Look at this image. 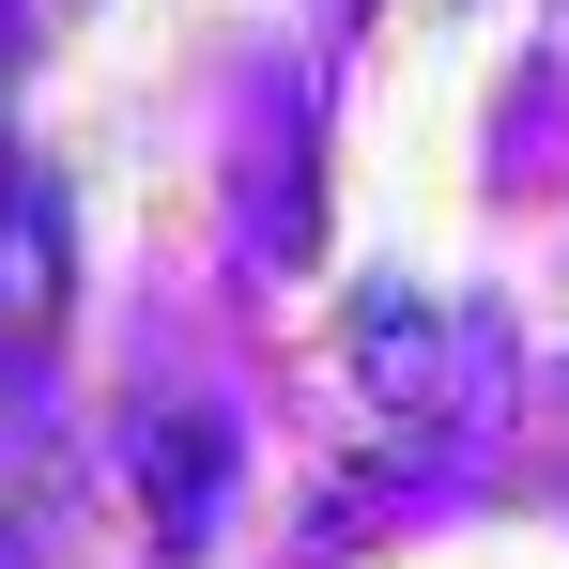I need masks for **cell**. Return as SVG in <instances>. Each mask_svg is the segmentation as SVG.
Returning <instances> with one entry per match:
<instances>
[{
  "label": "cell",
  "instance_id": "6da1fadb",
  "mask_svg": "<svg viewBox=\"0 0 569 569\" xmlns=\"http://www.w3.org/2000/svg\"><path fill=\"white\" fill-rule=\"evenodd\" d=\"M47 308H62V200L16 186L0 200V355H16V323L47 339Z\"/></svg>",
  "mask_w": 569,
  "mask_h": 569
}]
</instances>
